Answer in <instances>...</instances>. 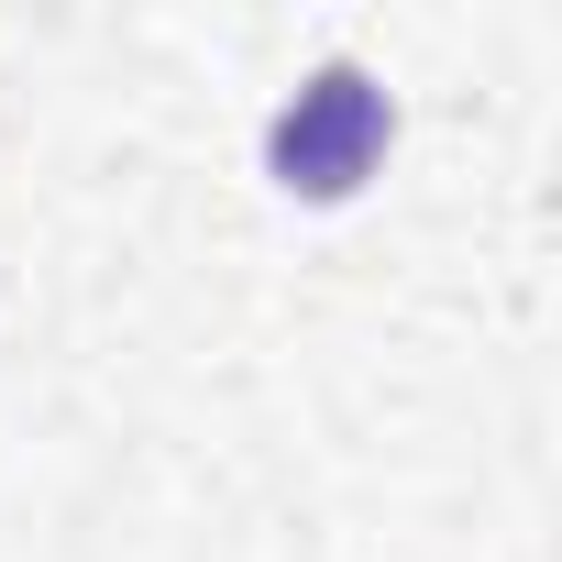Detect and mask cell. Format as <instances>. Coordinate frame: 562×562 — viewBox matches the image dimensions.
<instances>
[{"mask_svg": "<svg viewBox=\"0 0 562 562\" xmlns=\"http://www.w3.org/2000/svg\"><path fill=\"white\" fill-rule=\"evenodd\" d=\"M375 155H386V89L364 67H321L265 133L276 188H299V199H353L375 177Z\"/></svg>", "mask_w": 562, "mask_h": 562, "instance_id": "obj_1", "label": "cell"}]
</instances>
